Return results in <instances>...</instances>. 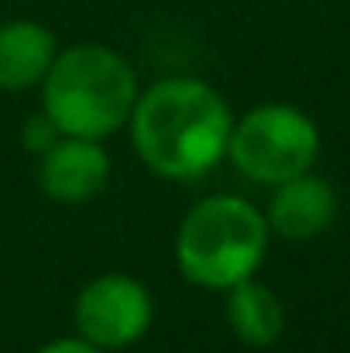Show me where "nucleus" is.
<instances>
[{"mask_svg":"<svg viewBox=\"0 0 350 353\" xmlns=\"http://www.w3.org/2000/svg\"><path fill=\"white\" fill-rule=\"evenodd\" d=\"M127 123L141 161L155 175L189 182L220 165L233 117L213 86L175 76L137 93Z\"/></svg>","mask_w":350,"mask_h":353,"instance_id":"1","label":"nucleus"},{"mask_svg":"<svg viewBox=\"0 0 350 353\" xmlns=\"http://www.w3.org/2000/svg\"><path fill=\"white\" fill-rule=\"evenodd\" d=\"M134 103L137 76L107 45H72L59 52L41 79V110L69 137H110L130 120Z\"/></svg>","mask_w":350,"mask_h":353,"instance_id":"2","label":"nucleus"},{"mask_svg":"<svg viewBox=\"0 0 350 353\" xmlns=\"http://www.w3.org/2000/svg\"><path fill=\"white\" fill-rule=\"evenodd\" d=\"M268 250V220L240 196L200 199L175 234L179 271L200 285L227 292L231 285L254 278Z\"/></svg>","mask_w":350,"mask_h":353,"instance_id":"3","label":"nucleus"},{"mask_svg":"<svg viewBox=\"0 0 350 353\" xmlns=\"http://www.w3.org/2000/svg\"><path fill=\"white\" fill-rule=\"evenodd\" d=\"M316 151H320L316 123L289 103H264L251 110L240 123L231 127L227 141V154L237 165V172L264 185H278L309 172Z\"/></svg>","mask_w":350,"mask_h":353,"instance_id":"4","label":"nucleus"},{"mask_svg":"<svg viewBox=\"0 0 350 353\" xmlns=\"http://www.w3.org/2000/svg\"><path fill=\"white\" fill-rule=\"evenodd\" d=\"M155 316L148 288L130 274H100L76 299V330L100 350L137 343Z\"/></svg>","mask_w":350,"mask_h":353,"instance_id":"5","label":"nucleus"},{"mask_svg":"<svg viewBox=\"0 0 350 353\" xmlns=\"http://www.w3.org/2000/svg\"><path fill=\"white\" fill-rule=\"evenodd\" d=\"M110 179V158L100 148V141L90 137H69L62 134L38 165L41 192L55 203H90L107 189Z\"/></svg>","mask_w":350,"mask_h":353,"instance_id":"6","label":"nucleus"},{"mask_svg":"<svg viewBox=\"0 0 350 353\" xmlns=\"http://www.w3.org/2000/svg\"><path fill=\"white\" fill-rule=\"evenodd\" d=\"M337 213V192L320 175H295L289 182H278L271 206H268V230L285 240H313L333 223Z\"/></svg>","mask_w":350,"mask_h":353,"instance_id":"7","label":"nucleus"},{"mask_svg":"<svg viewBox=\"0 0 350 353\" xmlns=\"http://www.w3.org/2000/svg\"><path fill=\"white\" fill-rule=\"evenodd\" d=\"M55 55L59 41L45 24L38 21L0 24V90L21 93L38 86Z\"/></svg>","mask_w":350,"mask_h":353,"instance_id":"8","label":"nucleus"},{"mask_svg":"<svg viewBox=\"0 0 350 353\" xmlns=\"http://www.w3.org/2000/svg\"><path fill=\"white\" fill-rule=\"evenodd\" d=\"M227 323L240 343L271 347L285 330V309L268 285L244 278L227 288Z\"/></svg>","mask_w":350,"mask_h":353,"instance_id":"9","label":"nucleus"},{"mask_svg":"<svg viewBox=\"0 0 350 353\" xmlns=\"http://www.w3.org/2000/svg\"><path fill=\"white\" fill-rule=\"evenodd\" d=\"M59 137H62V130L55 127V120L48 117L45 110H41V114H35V117L24 123V130H21L24 148H28V151H35V154H45Z\"/></svg>","mask_w":350,"mask_h":353,"instance_id":"10","label":"nucleus"},{"mask_svg":"<svg viewBox=\"0 0 350 353\" xmlns=\"http://www.w3.org/2000/svg\"><path fill=\"white\" fill-rule=\"evenodd\" d=\"M38 353H107V350L93 347V343H90V340H83V336H62V340L45 343Z\"/></svg>","mask_w":350,"mask_h":353,"instance_id":"11","label":"nucleus"}]
</instances>
